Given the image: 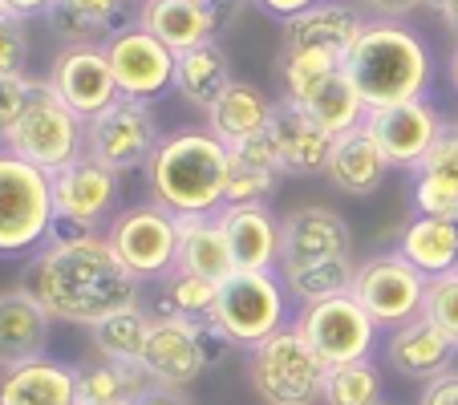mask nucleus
<instances>
[{
	"label": "nucleus",
	"instance_id": "nucleus-50",
	"mask_svg": "<svg viewBox=\"0 0 458 405\" xmlns=\"http://www.w3.org/2000/svg\"><path fill=\"white\" fill-rule=\"evenodd\" d=\"M0 17H9V13H4V4H0Z\"/></svg>",
	"mask_w": 458,
	"mask_h": 405
},
{
	"label": "nucleus",
	"instance_id": "nucleus-29",
	"mask_svg": "<svg viewBox=\"0 0 458 405\" xmlns=\"http://www.w3.org/2000/svg\"><path fill=\"white\" fill-rule=\"evenodd\" d=\"M272 110H276V102L268 94H259L251 81H232L203 118H208V130L224 147H240V142H251L268 130Z\"/></svg>",
	"mask_w": 458,
	"mask_h": 405
},
{
	"label": "nucleus",
	"instance_id": "nucleus-37",
	"mask_svg": "<svg viewBox=\"0 0 458 405\" xmlns=\"http://www.w3.org/2000/svg\"><path fill=\"white\" fill-rule=\"evenodd\" d=\"M219 284L208 276H195V272H179L174 267L171 276L158 288V304L155 316H182V320H208L216 308Z\"/></svg>",
	"mask_w": 458,
	"mask_h": 405
},
{
	"label": "nucleus",
	"instance_id": "nucleus-30",
	"mask_svg": "<svg viewBox=\"0 0 458 405\" xmlns=\"http://www.w3.org/2000/svg\"><path fill=\"white\" fill-rule=\"evenodd\" d=\"M235 81L232 73V57L219 41H208V45H195V49H182L174 57V94L191 105V110L208 114L211 102L224 94L227 86Z\"/></svg>",
	"mask_w": 458,
	"mask_h": 405
},
{
	"label": "nucleus",
	"instance_id": "nucleus-42",
	"mask_svg": "<svg viewBox=\"0 0 458 405\" xmlns=\"http://www.w3.org/2000/svg\"><path fill=\"white\" fill-rule=\"evenodd\" d=\"M369 21H406L422 9V0H353Z\"/></svg>",
	"mask_w": 458,
	"mask_h": 405
},
{
	"label": "nucleus",
	"instance_id": "nucleus-22",
	"mask_svg": "<svg viewBox=\"0 0 458 405\" xmlns=\"http://www.w3.org/2000/svg\"><path fill=\"white\" fill-rule=\"evenodd\" d=\"M53 316L25 284L0 292V373L49 353Z\"/></svg>",
	"mask_w": 458,
	"mask_h": 405
},
{
	"label": "nucleus",
	"instance_id": "nucleus-26",
	"mask_svg": "<svg viewBox=\"0 0 458 405\" xmlns=\"http://www.w3.org/2000/svg\"><path fill=\"white\" fill-rule=\"evenodd\" d=\"M0 405H78V365L37 357L0 373Z\"/></svg>",
	"mask_w": 458,
	"mask_h": 405
},
{
	"label": "nucleus",
	"instance_id": "nucleus-27",
	"mask_svg": "<svg viewBox=\"0 0 458 405\" xmlns=\"http://www.w3.org/2000/svg\"><path fill=\"white\" fill-rule=\"evenodd\" d=\"M134 0H53L45 25L61 45H106L118 29H126Z\"/></svg>",
	"mask_w": 458,
	"mask_h": 405
},
{
	"label": "nucleus",
	"instance_id": "nucleus-16",
	"mask_svg": "<svg viewBox=\"0 0 458 405\" xmlns=\"http://www.w3.org/2000/svg\"><path fill=\"white\" fill-rule=\"evenodd\" d=\"M142 369L155 385L187 389L211 369L208 353L199 341V320H182V316H155L142 349Z\"/></svg>",
	"mask_w": 458,
	"mask_h": 405
},
{
	"label": "nucleus",
	"instance_id": "nucleus-24",
	"mask_svg": "<svg viewBox=\"0 0 458 405\" xmlns=\"http://www.w3.org/2000/svg\"><path fill=\"white\" fill-rule=\"evenodd\" d=\"M389 171L394 166L386 163L381 147L373 142V134L365 130V122L357 130H345L333 139L329 150V166H325V179L349 198H369L373 190L386 187Z\"/></svg>",
	"mask_w": 458,
	"mask_h": 405
},
{
	"label": "nucleus",
	"instance_id": "nucleus-4",
	"mask_svg": "<svg viewBox=\"0 0 458 405\" xmlns=\"http://www.w3.org/2000/svg\"><path fill=\"white\" fill-rule=\"evenodd\" d=\"M57 224L49 171L0 147V259L33 256Z\"/></svg>",
	"mask_w": 458,
	"mask_h": 405
},
{
	"label": "nucleus",
	"instance_id": "nucleus-28",
	"mask_svg": "<svg viewBox=\"0 0 458 405\" xmlns=\"http://www.w3.org/2000/svg\"><path fill=\"white\" fill-rule=\"evenodd\" d=\"M280 179H288V174L264 134L251 142H240V147H227L224 207H235V203H272V195L280 190Z\"/></svg>",
	"mask_w": 458,
	"mask_h": 405
},
{
	"label": "nucleus",
	"instance_id": "nucleus-20",
	"mask_svg": "<svg viewBox=\"0 0 458 405\" xmlns=\"http://www.w3.org/2000/svg\"><path fill=\"white\" fill-rule=\"evenodd\" d=\"M264 139L272 142L284 174L312 179V174H325V166H329L333 134L325 126H317L301 105L284 102V97H280L276 110H272V122H268V130H264Z\"/></svg>",
	"mask_w": 458,
	"mask_h": 405
},
{
	"label": "nucleus",
	"instance_id": "nucleus-25",
	"mask_svg": "<svg viewBox=\"0 0 458 405\" xmlns=\"http://www.w3.org/2000/svg\"><path fill=\"white\" fill-rule=\"evenodd\" d=\"M410 174H414L410 187L414 215H458V122L442 130V139Z\"/></svg>",
	"mask_w": 458,
	"mask_h": 405
},
{
	"label": "nucleus",
	"instance_id": "nucleus-5",
	"mask_svg": "<svg viewBox=\"0 0 458 405\" xmlns=\"http://www.w3.org/2000/svg\"><path fill=\"white\" fill-rule=\"evenodd\" d=\"M248 377L264 405H317L325 401V373L329 365L312 353L304 333L284 325L268 341L248 349Z\"/></svg>",
	"mask_w": 458,
	"mask_h": 405
},
{
	"label": "nucleus",
	"instance_id": "nucleus-23",
	"mask_svg": "<svg viewBox=\"0 0 458 405\" xmlns=\"http://www.w3.org/2000/svg\"><path fill=\"white\" fill-rule=\"evenodd\" d=\"M224 17H227V9L199 4V0H139L134 4V25L155 33L174 53L216 41Z\"/></svg>",
	"mask_w": 458,
	"mask_h": 405
},
{
	"label": "nucleus",
	"instance_id": "nucleus-2",
	"mask_svg": "<svg viewBox=\"0 0 458 405\" xmlns=\"http://www.w3.org/2000/svg\"><path fill=\"white\" fill-rule=\"evenodd\" d=\"M345 73L365 110H386L414 97H430L434 53L406 21H365L345 53Z\"/></svg>",
	"mask_w": 458,
	"mask_h": 405
},
{
	"label": "nucleus",
	"instance_id": "nucleus-54",
	"mask_svg": "<svg viewBox=\"0 0 458 405\" xmlns=\"http://www.w3.org/2000/svg\"><path fill=\"white\" fill-rule=\"evenodd\" d=\"M454 219H458V215H454Z\"/></svg>",
	"mask_w": 458,
	"mask_h": 405
},
{
	"label": "nucleus",
	"instance_id": "nucleus-39",
	"mask_svg": "<svg viewBox=\"0 0 458 405\" xmlns=\"http://www.w3.org/2000/svg\"><path fill=\"white\" fill-rule=\"evenodd\" d=\"M422 316L434 320V325H438L442 333L458 345V267L454 272H446V276H434L430 284H426Z\"/></svg>",
	"mask_w": 458,
	"mask_h": 405
},
{
	"label": "nucleus",
	"instance_id": "nucleus-33",
	"mask_svg": "<svg viewBox=\"0 0 458 405\" xmlns=\"http://www.w3.org/2000/svg\"><path fill=\"white\" fill-rule=\"evenodd\" d=\"M150 385L147 369L130 361H106V357H89L78 365V401L94 405H134V397Z\"/></svg>",
	"mask_w": 458,
	"mask_h": 405
},
{
	"label": "nucleus",
	"instance_id": "nucleus-35",
	"mask_svg": "<svg viewBox=\"0 0 458 405\" xmlns=\"http://www.w3.org/2000/svg\"><path fill=\"white\" fill-rule=\"evenodd\" d=\"M150 325H155V312H147L139 300V304H130V308L110 312L106 320H98V325L89 328V345H94V353L106 357V361L142 365V349H147Z\"/></svg>",
	"mask_w": 458,
	"mask_h": 405
},
{
	"label": "nucleus",
	"instance_id": "nucleus-31",
	"mask_svg": "<svg viewBox=\"0 0 458 405\" xmlns=\"http://www.w3.org/2000/svg\"><path fill=\"white\" fill-rule=\"evenodd\" d=\"M398 251L426 280L446 276L458 267V219L450 215H414L398 235Z\"/></svg>",
	"mask_w": 458,
	"mask_h": 405
},
{
	"label": "nucleus",
	"instance_id": "nucleus-52",
	"mask_svg": "<svg viewBox=\"0 0 458 405\" xmlns=\"http://www.w3.org/2000/svg\"><path fill=\"white\" fill-rule=\"evenodd\" d=\"M377 405H389V401H377Z\"/></svg>",
	"mask_w": 458,
	"mask_h": 405
},
{
	"label": "nucleus",
	"instance_id": "nucleus-48",
	"mask_svg": "<svg viewBox=\"0 0 458 405\" xmlns=\"http://www.w3.org/2000/svg\"><path fill=\"white\" fill-rule=\"evenodd\" d=\"M450 86H454V94H458V45H454V53H450Z\"/></svg>",
	"mask_w": 458,
	"mask_h": 405
},
{
	"label": "nucleus",
	"instance_id": "nucleus-41",
	"mask_svg": "<svg viewBox=\"0 0 458 405\" xmlns=\"http://www.w3.org/2000/svg\"><path fill=\"white\" fill-rule=\"evenodd\" d=\"M33 81L37 78H0V147L9 142L13 126H17V118L25 114V102L29 94H33Z\"/></svg>",
	"mask_w": 458,
	"mask_h": 405
},
{
	"label": "nucleus",
	"instance_id": "nucleus-14",
	"mask_svg": "<svg viewBox=\"0 0 458 405\" xmlns=\"http://www.w3.org/2000/svg\"><path fill=\"white\" fill-rule=\"evenodd\" d=\"M106 57H110V70L122 97L155 102L174 86V57L179 53L166 49L155 33H147L134 21L106 41Z\"/></svg>",
	"mask_w": 458,
	"mask_h": 405
},
{
	"label": "nucleus",
	"instance_id": "nucleus-44",
	"mask_svg": "<svg viewBox=\"0 0 458 405\" xmlns=\"http://www.w3.org/2000/svg\"><path fill=\"white\" fill-rule=\"evenodd\" d=\"M251 4H256L264 17H272V21L284 25V21H293L296 13H304L309 4H317V0H251Z\"/></svg>",
	"mask_w": 458,
	"mask_h": 405
},
{
	"label": "nucleus",
	"instance_id": "nucleus-36",
	"mask_svg": "<svg viewBox=\"0 0 458 405\" xmlns=\"http://www.w3.org/2000/svg\"><path fill=\"white\" fill-rule=\"evenodd\" d=\"M357 276V259L353 256H333V259H312V264H284L280 280H284L288 296L301 304H317L341 296L353 288Z\"/></svg>",
	"mask_w": 458,
	"mask_h": 405
},
{
	"label": "nucleus",
	"instance_id": "nucleus-12",
	"mask_svg": "<svg viewBox=\"0 0 458 405\" xmlns=\"http://www.w3.org/2000/svg\"><path fill=\"white\" fill-rule=\"evenodd\" d=\"M426 284H430V280L394 248V251L365 256L361 264H357V276H353L349 292L377 320V328H398V325H406V320L422 316Z\"/></svg>",
	"mask_w": 458,
	"mask_h": 405
},
{
	"label": "nucleus",
	"instance_id": "nucleus-53",
	"mask_svg": "<svg viewBox=\"0 0 458 405\" xmlns=\"http://www.w3.org/2000/svg\"><path fill=\"white\" fill-rule=\"evenodd\" d=\"M134 4H139V0H134Z\"/></svg>",
	"mask_w": 458,
	"mask_h": 405
},
{
	"label": "nucleus",
	"instance_id": "nucleus-18",
	"mask_svg": "<svg viewBox=\"0 0 458 405\" xmlns=\"http://www.w3.org/2000/svg\"><path fill=\"white\" fill-rule=\"evenodd\" d=\"M216 215L224 224L235 272H280L284 227L268 203H235V207H219Z\"/></svg>",
	"mask_w": 458,
	"mask_h": 405
},
{
	"label": "nucleus",
	"instance_id": "nucleus-8",
	"mask_svg": "<svg viewBox=\"0 0 458 405\" xmlns=\"http://www.w3.org/2000/svg\"><path fill=\"white\" fill-rule=\"evenodd\" d=\"M288 300L280 272H232L219 284L211 320L235 349H256L288 325Z\"/></svg>",
	"mask_w": 458,
	"mask_h": 405
},
{
	"label": "nucleus",
	"instance_id": "nucleus-1",
	"mask_svg": "<svg viewBox=\"0 0 458 405\" xmlns=\"http://www.w3.org/2000/svg\"><path fill=\"white\" fill-rule=\"evenodd\" d=\"M21 284L45 304L53 320L94 328L110 312L139 304L142 284L130 276L106 235L86 240H49L25 264Z\"/></svg>",
	"mask_w": 458,
	"mask_h": 405
},
{
	"label": "nucleus",
	"instance_id": "nucleus-21",
	"mask_svg": "<svg viewBox=\"0 0 458 405\" xmlns=\"http://www.w3.org/2000/svg\"><path fill=\"white\" fill-rule=\"evenodd\" d=\"M386 361H389V369L402 373L406 381H422L426 385V381L458 369V345L434 320L414 316V320H406V325L389 328Z\"/></svg>",
	"mask_w": 458,
	"mask_h": 405
},
{
	"label": "nucleus",
	"instance_id": "nucleus-40",
	"mask_svg": "<svg viewBox=\"0 0 458 405\" xmlns=\"http://www.w3.org/2000/svg\"><path fill=\"white\" fill-rule=\"evenodd\" d=\"M29 73V21L0 17V78Z\"/></svg>",
	"mask_w": 458,
	"mask_h": 405
},
{
	"label": "nucleus",
	"instance_id": "nucleus-51",
	"mask_svg": "<svg viewBox=\"0 0 458 405\" xmlns=\"http://www.w3.org/2000/svg\"><path fill=\"white\" fill-rule=\"evenodd\" d=\"M78 405H94V401H78Z\"/></svg>",
	"mask_w": 458,
	"mask_h": 405
},
{
	"label": "nucleus",
	"instance_id": "nucleus-47",
	"mask_svg": "<svg viewBox=\"0 0 458 405\" xmlns=\"http://www.w3.org/2000/svg\"><path fill=\"white\" fill-rule=\"evenodd\" d=\"M422 9H430L434 17L458 37V0H422Z\"/></svg>",
	"mask_w": 458,
	"mask_h": 405
},
{
	"label": "nucleus",
	"instance_id": "nucleus-3",
	"mask_svg": "<svg viewBox=\"0 0 458 405\" xmlns=\"http://www.w3.org/2000/svg\"><path fill=\"white\" fill-rule=\"evenodd\" d=\"M147 187L174 215H216L227 187V147L208 126L171 130L147 163Z\"/></svg>",
	"mask_w": 458,
	"mask_h": 405
},
{
	"label": "nucleus",
	"instance_id": "nucleus-17",
	"mask_svg": "<svg viewBox=\"0 0 458 405\" xmlns=\"http://www.w3.org/2000/svg\"><path fill=\"white\" fill-rule=\"evenodd\" d=\"M365 21L369 17L353 0H317L280 25V53H325V57L345 61L349 45L357 41Z\"/></svg>",
	"mask_w": 458,
	"mask_h": 405
},
{
	"label": "nucleus",
	"instance_id": "nucleus-38",
	"mask_svg": "<svg viewBox=\"0 0 458 405\" xmlns=\"http://www.w3.org/2000/svg\"><path fill=\"white\" fill-rule=\"evenodd\" d=\"M381 369L373 365V357L345 365H329L325 373V405H377L381 397Z\"/></svg>",
	"mask_w": 458,
	"mask_h": 405
},
{
	"label": "nucleus",
	"instance_id": "nucleus-15",
	"mask_svg": "<svg viewBox=\"0 0 458 405\" xmlns=\"http://www.w3.org/2000/svg\"><path fill=\"white\" fill-rule=\"evenodd\" d=\"M45 81L81 118H94V114H102L106 105L122 97L110 57H106V45H61Z\"/></svg>",
	"mask_w": 458,
	"mask_h": 405
},
{
	"label": "nucleus",
	"instance_id": "nucleus-11",
	"mask_svg": "<svg viewBox=\"0 0 458 405\" xmlns=\"http://www.w3.org/2000/svg\"><path fill=\"white\" fill-rule=\"evenodd\" d=\"M304 333V341L312 345V353L325 365H345V361H361V357H373L377 349V320L361 308L353 292L329 296V300L317 304H301L293 320Z\"/></svg>",
	"mask_w": 458,
	"mask_h": 405
},
{
	"label": "nucleus",
	"instance_id": "nucleus-7",
	"mask_svg": "<svg viewBox=\"0 0 458 405\" xmlns=\"http://www.w3.org/2000/svg\"><path fill=\"white\" fill-rule=\"evenodd\" d=\"M4 147L13 155H21L25 163L57 174L61 166H70L73 158L86 155V118L61 102L49 81L37 78L33 94L25 102V114L17 118Z\"/></svg>",
	"mask_w": 458,
	"mask_h": 405
},
{
	"label": "nucleus",
	"instance_id": "nucleus-45",
	"mask_svg": "<svg viewBox=\"0 0 458 405\" xmlns=\"http://www.w3.org/2000/svg\"><path fill=\"white\" fill-rule=\"evenodd\" d=\"M134 405H191V401H187V389H171V385H155V381H150V385L134 397Z\"/></svg>",
	"mask_w": 458,
	"mask_h": 405
},
{
	"label": "nucleus",
	"instance_id": "nucleus-6",
	"mask_svg": "<svg viewBox=\"0 0 458 405\" xmlns=\"http://www.w3.org/2000/svg\"><path fill=\"white\" fill-rule=\"evenodd\" d=\"M53 179V224L49 240H86V235H106L110 219L118 215L122 203V179L126 174L102 166L98 158L81 155L70 166H61Z\"/></svg>",
	"mask_w": 458,
	"mask_h": 405
},
{
	"label": "nucleus",
	"instance_id": "nucleus-34",
	"mask_svg": "<svg viewBox=\"0 0 458 405\" xmlns=\"http://www.w3.org/2000/svg\"><path fill=\"white\" fill-rule=\"evenodd\" d=\"M301 110L309 114L317 126L329 130L333 139H337V134H345V130H357L365 122V114H369V110H365V102H361V94H357L353 81H349L345 61H341V70H333L329 78H325L309 97H304Z\"/></svg>",
	"mask_w": 458,
	"mask_h": 405
},
{
	"label": "nucleus",
	"instance_id": "nucleus-43",
	"mask_svg": "<svg viewBox=\"0 0 458 405\" xmlns=\"http://www.w3.org/2000/svg\"><path fill=\"white\" fill-rule=\"evenodd\" d=\"M418 405H458V369L442 373V377L426 381Z\"/></svg>",
	"mask_w": 458,
	"mask_h": 405
},
{
	"label": "nucleus",
	"instance_id": "nucleus-9",
	"mask_svg": "<svg viewBox=\"0 0 458 405\" xmlns=\"http://www.w3.org/2000/svg\"><path fill=\"white\" fill-rule=\"evenodd\" d=\"M106 243L139 284H163L179 267V215L155 198L122 207L106 227Z\"/></svg>",
	"mask_w": 458,
	"mask_h": 405
},
{
	"label": "nucleus",
	"instance_id": "nucleus-32",
	"mask_svg": "<svg viewBox=\"0 0 458 405\" xmlns=\"http://www.w3.org/2000/svg\"><path fill=\"white\" fill-rule=\"evenodd\" d=\"M179 272H195L216 284L235 272L219 215H179Z\"/></svg>",
	"mask_w": 458,
	"mask_h": 405
},
{
	"label": "nucleus",
	"instance_id": "nucleus-13",
	"mask_svg": "<svg viewBox=\"0 0 458 405\" xmlns=\"http://www.w3.org/2000/svg\"><path fill=\"white\" fill-rule=\"evenodd\" d=\"M446 126L450 122L442 118V110L430 97H414V102L365 114V130L373 134V142L381 147V155H386V163L394 171H414L430 155L434 142L442 139Z\"/></svg>",
	"mask_w": 458,
	"mask_h": 405
},
{
	"label": "nucleus",
	"instance_id": "nucleus-10",
	"mask_svg": "<svg viewBox=\"0 0 458 405\" xmlns=\"http://www.w3.org/2000/svg\"><path fill=\"white\" fill-rule=\"evenodd\" d=\"M158 142H163V126L155 102L142 97H118L102 114L86 118V155L118 174L147 171Z\"/></svg>",
	"mask_w": 458,
	"mask_h": 405
},
{
	"label": "nucleus",
	"instance_id": "nucleus-49",
	"mask_svg": "<svg viewBox=\"0 0 458 405\" xmlns=\"http://www.w3.org/2000/svg\"><path fill=\"white\" fill-rule=\"evenodd\" d=\"M199 4H219V9H232V0H199Z\"/></svg>",
	"mask_w": 458,
	"mask_h": 405
},
{
	"label": "nucleus",
	"instance_id": "nucleus-46",
	"mask_svg": "<svg viewBox=\"0 0 458 405\" xmlns=\"http://www.w3.org/2000/svg\"><path fill=\"white\" fill-rule=\"evenodd\" d=\"M0 4H4L9 17H21V21H37V17L45 21V13L53 9V0H0Z\"/></svg>",
	"mask_w": 458,
	"mask_h": 405
},
{
	"label": "nucleus",
	"instance_id": "nucleus-19",
	"mask_svg": "<svg viewBox=\"0 0 458 405\" xmlns=\"http://www.w3.org/2000/svg\"><path fill=\"white\" fill-rule=\"evenodd\" d=\"M284 227V248H280V267L284 264H312V259L353 256V227L341 211L325 203H304V207L280 215Z\"/></svg>",
	"mask_w": 458,
	"mask_h": 405
}]
</instances>
